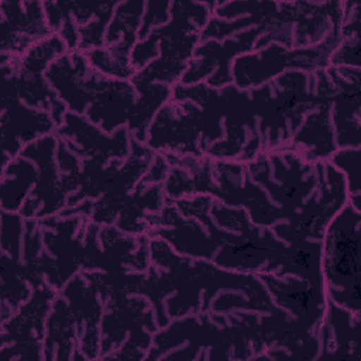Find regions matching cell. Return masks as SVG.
<instances>
[{"label": "cell", "instance_id": "cell-1", "mask_svg": "<svg viewBox=\"0 0 361 361\" xmlns=\"http://www.w3.org/2000/svg\"><path fill=\"white\" fill-rule=\"evenodd\" d=\"M360 220V219H358ZM358 220L354 224H341L338 219L331 224L326 240V275L330 288L348 286L347 281L354 275L358 278L357 237Z\"/></svg>", "mask_w": 361, "mask_h": 361}]
</instances>
